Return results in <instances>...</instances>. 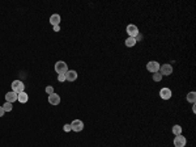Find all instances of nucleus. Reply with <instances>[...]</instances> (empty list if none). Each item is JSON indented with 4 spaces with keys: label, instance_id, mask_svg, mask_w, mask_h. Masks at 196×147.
Segmentation results:
<instances>
[{
    "label": "nucleus",
    "instance_id": "nucleus-1",
    "mask_svg": "<svg viewBox=\"0 0 196 147\" xmlns=\"http://www.w3.org/2000/svg\"><path fill=\"white\" fill-rule=\"evenodd\" d=\"M71 129L76 133H80L84 130V122L81 119H73L72 124H71Z\"/></svg>",
    "mask_w": 196,
    "mask_h": 147
},
{
    "label": "nucleus",
    "instance_id": "nucleus-2",
    "mask_svg": "<svg viewBox=\"0 0 196 147\" xmlns=\"http://www.w3.org/2000/svg\"><path fill=\"white\" fill-rule=\"evenodd\" d=\"M24 88H25V85H24V83H22L21 80H15L12 83V91L15 92V93H21V92H24Z\"/></svg>",
    "mask_w": 196,
    "mask_h": 147
},
{
    "label": "nucleus",
    "instance_id": "nucleus-3",
    "mask_svg": "<svg viewBox=\"0 0 196 147\" xmlns=\"http://www.w3.org/2000/svg\"><path fill=\"white\" fill-rule=\"evenodd\" d=\"M55 71L58 72V74H65V72L68 71L67 63L63 62V60H59V62H56L55 63Z\"/></svg>",
    "mask_w": 196,
    "mask_h": 147
},
{
    "label": "nucleus",
    "instance_id": "nucleus-4",
    "mask_svg": "<svg viewBox=\"0 0 196 147\" xmlns=\"http://www.w3.org/2000/svg\"><path fill=\"white\" fill-rule=\"evenodd\" d=\"M159 74L161 75H171L173 74V66L171 64H169V63H166V64H162V66H159Z\"/></svg>",
    "mask_w": 196,
    "mask_h": 147
},
{
    "label": "nucleus",
    "instance_id": "nucleus-5",
    "mask_svg": "<svg viewBox=\"0 0 196 147\" xmlns=\"http://www.w3.org/2000/svg\"><path fill=\"white\" fill-rule=\"evenodd\" d=\"M147 70L149 72H153V74H156V72L159 71V63L156 62V60H150L149 63H147Z\"/></svg>",
    "mask_w": 196,
    "mask_h": 147
},
{
    "label": "nucleus",
    "instance_id": "nucleus-6",
    "mask_svg": "<svg viewBox=\"0 0 196 147\" xmlns=\"http://www.w3.org/2000/svg\"><path fill=\"white\" fill-rule=\"evenodd\" d=\"M127 33H128L129 37L136 38L139 36V29H137V26L133 25V24H129V25H127Z\"/></svg>",
    "mask_w": 196,
    "mask_h": 147
},
{
    "label": "nucleus",
    "instance_id": "nucleus-7",
    "mask_svg": "<svg viewBox=\"0 0 196 147\" xmlns=\"http://www.w3.org/2000/svg\"><path fill=\"white\" fill-rule=\"evenodd\" d=\"M187 143V139L183 137V135H175L174 138V146L175 147H184Z\"/></svg>",
    "mask_w": 196,
    "mask_h": 147
},
{
    "label": "nucleus",
    "instance_id": "nucleus-8",
    "mask_svg": "<svg viewBox=\"0 0 196 147\" xmlns=\"http://www.w3.org/2000/svg\"><path fill=\"white\" fill-rule=\"evenodd\" d=\"M159 96H161V99H163V100H169V99H171L173 95H171V91L165 87L159 91Z\"/></svg>",
    "mask_w": 196,
    "mask_h": 147
},
{
    "label": "nucleus",
    "instance_id": "nucleus-9",
    "mask_svg": "<svg viewBox=\"0 0 196 147\" xmlns=\"http://www.w3.org/2000/svg\"><path fill=\"white\" fill-rule=\"evenodd\" d=\"M49 103L51 104V105H59V104H60V96L56 93L49 95Z\"/></svg>",
    "mask_w": 196,
    "mask_h": 147
},
{
    "label": "nucleus",
    "instance_id": "nucleus-10",
    "mask_svg": "<svg viewBox=\"0 0 196 147\" xmlns=\"http://www.w3.org/2000/svg\"><path fill=\"white\" fill-rule=\"evenodd\" d=\"M17 97H19V95L17 93H15V92H8V93L5 95V100H7V103H11V104H13L15 101H17Z\"/></svg>",
    "mask_w": 196,
    "mask_h": 147
},
{
    "label": "nucleus",
    "instance_id": "nucleus-11",
    "mask_svg": "<svg viewBox=\"0 0 196 147\" xmlns=\"http://www.w3.org/2000/svg\"><path fill=\"white\" fill-rule=\"evenodd\" d=\"M77 79V72L76 71H73V70H68L67 72H65V80H68V81H75Z\"/></svg>",
    "mask_w": 196,
    "mask_h": 147
},
{
    "label": "nucleus",
    "instance_id": "nucleus-12",
    "mask_svg": "<svg viewBox=\"0 0 196 147\" xmlns=\"http://www.w3.org/2000/svg\"><path fill=\"white\" fill-rule=\"evenodd\" d=\"M29 100V95L26 93V92H21V93H19V97H17V101H20L21 104H25V103H28Z\"/></svg>",
    "mask_w": 196,
    "mask_h": 147
},
{
    "label": "nucleus",
    "instance_id": "nucleus-13",
    "mask_svg": "<svg viewBox=\"0 0 196 147\" xmlns=\"http://www.w3.org/2000/svg\"><path fill=\"white\" fill-rule=\"evenodd\" d=\"M50 24H51L52 26L59 25V24H60V16L59 15H52L51 17H50Z\"/></svg>",
    "mask_w": 196,
    "mask_h": 147
},
{
    "label": "nucleus",
    "instance_id": "nucleus-14",
    "mask_svg": "<svg viewBox=\"0 0 196 147\" xmlns=\"http://www.w3.org/2000/svg\"><path fill=\"white\" fill-rule=\"evenodd\" d=\"M136 45V38H132V37H128L126 40V46L127 47H132Z\"/></svg>",
    "mask_w": 196,
    "mask_h": 147
},
{
    "label": "nucleus",
    "instance_id": "nucleus-15",
    "mask_svg": "<svg viewBox=\"0 0 196 147\" xmlns=\"http://www.w3.org/2000/svg\"><path fill=\"white\" fill-rule=\"evenodd\" d=\"M173 134L174 135H181L182 134V126H179V125L173 126Z\"/></svg>",
    "mask_w": 196,
    "mask_h": 147
},
{
    "label": "nucleus",
    "instance_id": "nucleus-16",
    "mask_svg": "<svg viewBox=\"0 0 196 147\" xmlns=\"http://www.w3.org/2000/svg\"><path fill=\"white\" fill-rule=\"evenodd\" d=\"M195 100H196V93H195V92H190V93L187 95V101H190V103L195 104Z\"/></svg>",
    "mask_w": 196,
    "mask_h": 147
},
{
    "label": "nucleus",
    "instance_id": "nucleus-17",
    "mask_svg": "<svg viewBox=\"0 0 196 147\" xmlns=\"http://www.w3.org/2000/svg\"><path fill=\"white\" fill-rule=\"evenodd\" d=\"M3 109H4V112H11V110H12V104H11V103H5L3 105Z\"/></svg>",
    "mask_w": 196,
    "mask_h": 147
},
{
    "label": "nucleus",
    "instance_id": "nucleus-18",
    "mask_svg": "<svg viewBox=\"0 0 196 147\" xmlns=\"http://www.w3.org/2000/svg\"><path fill=\"white\" fill-rule=\"evenodd\" d=\"M162 79V75L159 74V72H156V74H153V80L154 81H159Z\"/></svg>",
    "mask_w": 196,
    "mask_h": 147
},
{
    "label": "nucleus",
    "instance_id": "nucleus-19",
    "mask_svg": "<svg viewBox=\"0 0 196 147\" xmlns=\"http://www.w3.org/2000/svg\"><path fill=\"white\" fill-rule=\"evenodd\" d=\"M58 80L60 81V83L65 81V74H59V75H58Z\"/></svg>",
    "mask_w": 196,
    "mask_h": 147
},
{
    "label": "nucleus",
    "instance_id": "nucleus-20",
    "mask_svg": "<svg viewBox=\"0 0 196 147\" xmlns=\"http://www.w3.org/2000/svg\"><path fill=\"white\" fill-rule=\"evenodd\" d=\"M46 92L49 95H52V93H54V88H52L51 85H49V87H46Z\"/></svg>",
    "mask_w": 196,
    "mask_h": 147
},
{
    "label": "nucleus",
    "instance_id": "nucleus-21",
    "mask_svg": "<svg viewBox=\"0 0 196 147\" xmlns=\"http://www.w3.org/2000/svg\"><path fill=\"white\" fill-rule=\"evenodd\" d=\"M63 130H64L65 133H68V132H71V130H72V129H71V125H64V128H63Z\"/></svg>",
    "mask_w": 196,
    "mask_h": 147
},
{
    "label": "nucleus",
    "instance_id": "nucleus-22",
    "mask_svg": "<svg viewBox=\"0 0 196 147\" xmlns=\"http://www.w3.org/2000/svg\"><path fill=\"white\" fill-rule=\"evenodd\" d=\"M4 113H5V112H4L3 107H0V117H3V116H4Z\"/></svg>",
    "mask_w": 196,
    "mask_h": 147
},
{
    "label": "nucleus",
    "instance_id": "nucleus-23",
    "mask_svg": "<svg viewBox=\"0 0 196 147\" xmlns=\"http://www.w3.org/2000/svg\"><path fill=\"white\" fill-rule=\"evenodd\" d=\"M59 30H60V26H59V25L54 26V32H59Z\"/></svg>",
    "mask_w": 196,
    "mask_h": 147
}]
</instances>
